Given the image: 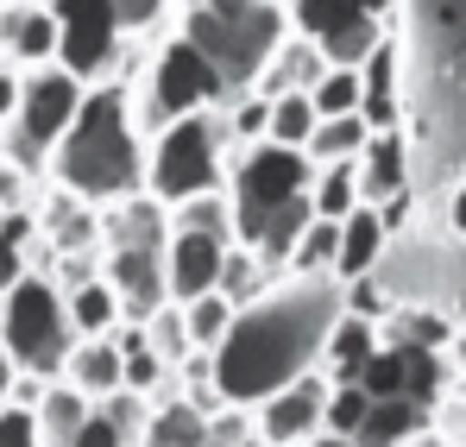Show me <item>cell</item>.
Here are the masks:
<instances>
[{"label": "cell", "instance_id": "cell-38", "mask_svg": "<svg viewBox=\"0 0 466 447\" xmlns=\"http://www.w3.org/2000/svg\"><path fill=\"white\" fill-rule=\"evenodd\" d=\"M315 114L321 120H340V114H360V101H366V82H360V70H328L321 82L309 88Z\"/></svg>", "mask_w": 466, "mask_h": 447}, {"label": "cell", "instance_id": "cell-33", "mask_svg": "<svg viewBox=\"0 0 466 447\" xmlns=\"http://www.w3.org/2000/svg\"><path fill=\"white\" fill-rule=\"evenodd\" d=\"M315 127H321V114H315L309 95H278V101H271V127H265V139H271V146L303 151L315 139Z\"/></svg>", "mask_w": 466, "mask_h": 447}, {"label": "cell", "instance_id": "cell-9", "mask_svg": "<svg viewBox=\"0 0 466 447\" xmlns=\"http://www.w3.org/2000/svg\"><path fill=\"white\" fill-rule=\"evenodd\" d=\"M51 13H57V64L76 82L95 88L114 64H127V32L107 0H51Z\"/></svg>", "mask_w": 466, "mask_h": 447}, {"label": "cell", "instance_id": "cell-10", "mask_svg": "<svg viewBox=\"0 0 466 447\" xmlns=\"http://www.w3.org/2000/svg\"><path fill=\"white\" fill-rule=\"evenodd\" d=\"M82 95H88V82L64 70V64H51V70H25V95H19V114H13V133L25 139L32 151H57V139L70 133V120L82 114Z\"/></svg>", "mask_w": 466, "mask_h": 447}, {"label": "cell", "instance_id": "cell-5", "mask_svg": "<svg viewBox=\"0 0 466 447\" xmlns=\"http://www.w3.org/2000/svg\"><path fill=\"white\" fill-rule=\"evenodd\" d=\"M233 157H239V146H233L221 114H183V120H170L146 146V196H157L164 208H177L189 196L228 189Z\"/></svg>", "mask_w": 466, "mask_h": 447}, {"label": "cell", "instance_id": "cell-11", "mask_svg": "<svg viewBox=\"0 0 466 447\" xmlns=\"http://www.w3.org/2000/svg\"><path fill=\"white\" fill-rule=\"evenodd\" d=\"M328 378L309 372L297 378V384H284L278 397H265L258 410H252V429H258V447H303L321 435V410H328Z\"/></svg>", "mask_w": 466, "mask_h": 447}, {"label": "cell", "instance_id": "cell-54", "mask_svg": "<svg viewBox=\"0 0 466 447\" xmlns=\"http://www.w3.org/2000/svg\"><path fill=\"white\" fill-rule=\"evenodd\" d=\"M454 384H461V397H466V372H461V378H454Z\"/></svg>", "mask_w": 466, "mask_h": 447}, {"label": "cell", "instance_id": "cell-57", "mask_svg": "<svg viewBox=\"0 0 466 447\" xmlns=\"http://www.w3.org/2000/svg\"><path fill=\"white\" fill-rule=\"evenodd\" d=\"M189 6H196V0H189Z\"/></svg>", "mask_w": 466, "mask_h": 447}, {"label": "cell", "instance_id": "cell-45", "mask_svg": "<svg viewBox=\"0 0 466 447\" xmlns=\"http://www.w3.org/2000/svg\"><path fill=\"white\" fill-rule=\"evenodd\" d=\"M25 278H32V252H25V246H13V239L0 233V297H6L13 284H25Z\"/></svg>", "mask_w": 466, "mask_h": 447}, {"label": "cell", "instance_id": "cell-20", "mask_svg": "<svg viewBox=\"0 0 466 447\" xmlns=\"http://www.w3.org/2000/svg\"><path fill=\"white\" fill-rule=\"evenodd\" d=\"M321 76H328V57L315 51L309 38H297V32H290V38L271 51V64L258 70V82H252V88H258L265 101H278V95H309Z\"/></svg>", "mask_w": 466, "mask_h": 447}, {"label": "cell", "instance_id": "cell-55", "mask_svg": "<svg viewBox=\"0 0 466 447\" xmlns=\"http://www.w3.org/2000/svg\"><path fill=\"white\" fill-rule=\"evenodd\" d=\"M0 6H19V0H0Z\"/></svg>", "mask_w": 466, "mask_h": 447}, {"label": "cell", "instance_id": "cell-56", "mask_svg": "<svg viewBox=\"0 0 466 447\" xmlns=\"http://www.w3.org/2000/svg\"><path fill=\"white\" fill-rule=\"evenodd\" d=\"M0 309H6V297H0Z\"/></svg>", "mask_w": 466, "mask_h": 447}, {"label": "cell", "instance_id": "cell-24", "mask_svg": "<svg viewBox=\"0 0 466 447\" xmlns=\"http://www.w3.org/2000/svg\"><path fill=\"white\" fill-rule=\"evenodd\" d=\"M422 429H435L422 403H410V397H385V403H372V416H366V429H360V442H353V447H410Z\"/></svg>", "mask_w": 466, "mask_h": 447}, {"label": "cell", "instance_id": "cell-19", "mask_svg": "<svg viewBox=\"0 0 466 447\" xmlns=\"http://www.w3.org/2000/svg\"><path fill=\"white\" fill-rule=\"evenodd\" d=\"M385 321L390 328H379V334H385L390 347H416V353H448L454 334H461L454 309H435V302H397Z\"/></svg>", "mask_w": 466, "mask_h": 447}, {"label": "cell", "instance_id": "cell-14", "mask_svg": "<svg viewBox=\"0 0 466 447\" xmlns=\"http://www.w3.org/2000/svg\"><path fill=\"white\" fill-rule=\"evenodd\" d=\"M0 64H13V70H51L57 64V13H51V0L0 6Z\"/></svg>", "mask_w": 466, "mask_h": 447}, {"label": "cell", "instance_id": "cell-28", "mask_svg": "<svg viewBox=\"0 0 466 447\" xmlns=\"http://www.w3.org/2000/svg\"><path fill=\"white\" fill-rule=\"evenodd\" d=\"M366 139H372V127H366L360 114H340V120H321V127H315V139L303 151H309L315 170H321V164H360Z\"/></svg>", "mask_w": 466, "mask_h": 447}, {"label": "cell", "instance_id": "cell-39", "mask_svg": "<svg viewBox=\"0 0 466 447\" xmlns=\"http://www.w3.org/2000/svg\"><path fill=\"white\" fill-rule=\"evenodd\" d=\"M340 309H347V315H360V321H372V328H379V321H385L390 309H397V290H390L385 278H379V271H372V278H353V284H340Z\"/></svg>", "mask_w": 466, "mask_h": 447}, {"label": "cell", "instance_id": "cell-35", "mask_svg": "<svg viewBox=\"0 0 466 447\" xmlns=\"http://www.w3.org/2000/svg\"><path fill=\"white\" fill-rule=\"evenodd\" d=\"M360 391L372 397V403H385V397H410V347H379L372 353V366L360 378Z\"/></svg>", "mask_w": 466, "mask_h": 447}, {"label": "cell", "instance_id": "cell-59", "mask_svg": "<svg viewBox=\"0 0 466 447\" xmlns=\"http://www.w3.org/2000/svg\"><path fill=\"white\" fill-rule=\"evenodd\" d=\"M461 177H466V170H461Z\"/></svg>", "mask_w": 466, "mask_h": 447}, {"label": "cell", "instance_id": "cell-50", "mask_svg": "<svg viewBox=\"0 0 466 447\" xmlns=\"http://www.w3.org/2000/svg\"><path fill=\"white\" fill-rule=\"evenodd\" d=\"M454 321H461V334H466V265H461V278H454Z\"/></svg>", "mask_w": 466, "mask_h": 447}, {"label": "cell", "instance_id": "cell-7", "mask_svg": "<svg viewBox=\"0 0 466 447\" xmlns=\"http://www.w3.org/2000/svg\"><path fill=\"white\" fill-rule=\"evenodd\" d=\"M0 347L19 372L38 378H64V360L76 347V328H70V309H64V290L32 271L25 284L6 290V309H0Z\"/></svg>", "mask_w": 466, "mask_h": 447}, {"label": "cell", "instance_id": "cell-29", "mask_svg": "<svg viewBox=\"0 0 466 447\" xmlns=\"http://www.w3.org/2000/svg\"><path fill=\"white\" fill-rule=\"evenodd\" d=\"M170 233H208V239H228L233 246V196L228 189H208V196H189L170 208Z\"/></svg>", "mask_w": 466, "mask_h": 447}, {"label": "cell", "instance_id": "cell-17", "mask_svg": "<svg viewBox=\"0 0 466 447\" xmlns=\"http://www.w3.org/2000/svg\"><path fill=\"white\" fill-rule=\"evenodd\" d=\"M379 347H385V334H379L372 321H360V315H347V309H340V321H334V334H328V347H321V366H315V372L328 378V384H360Z\"/></svg>", "mask_w": 466, "mask_h": 447}, {"label": "cell", "instance_id": "cell-36", "mask_svg": "<svg viewBox=\"0 0 466 447\" xmlns=\"http://www.w3.org/2000/svg\"><path fill=\"white\" fill-rule=\"evenodd\" d=\"M366 416H372V397H366L360 384H334V391H328V410H321V429L340 435V442H360Z\"/></svg>", "mask_w": 466, "mask_h": 447}, {"label": "cell", "instance_id": "cell-25", "mask_svg": "<svg viewBox=\"0 0 466 447\" xmlns=\"http://www.w3.org/2000/svg\"><path fill=\"white\" fill-rule=\"evenodd\" d=\"M88 397H82L76 384H64V378H51V391H45V403H38V442L45 447H70L76 442V429L88 422Z\"/></svg>", "mask_w": 466, "mask_h": 447}, {"label": "cell", "instance_id": "cell-58", "mask_svg": "<svg viewBox=\"0 0 466 447\" xmlns=\"http://www.w3.org/2000/svg\"><path fill=\"white\" fill-rule=\"evenodd\" d=\"M208 447H215V442H208Z\"/></svg>", "mask_w": 466, "mask_h": 447}, {"label": "cell", "instance_id": "cell-53", "mask_svg": "<svg viewBox=\"0 0 466 447\" xmlns=\"http://www.w3.org/2000/svg\"><path fill=\"white\" fill-rule=\"evenodd\" d=\"M410 447H448V442H441L435 429H422V435H416V442H410Z\"/></svg>", "mask_w": 466, "mask_h": 447}, {"label": "cell", "instance_id": "cell-46", "mask_svg": "<svg viewBox=\"0 0 466 447\" xmlns=\"http://www.w3.org/2000/svg\"><path fill=\"white\" fill-rule=\"evenodd\" d=\"M70 447H133V442H127V435H120L101 410H88V422L76 429V442H70Z\"/></svg>", "mask_w": 466, "mask_h": 447}, {"label": "cell", "instance_id": "cell-13", "mask_svg": "<svg viewBox=\"0 0 466 447\" xmlns=\"http://www.w3.org/2000/svg\"><path fill=\"white\" fill-rule=\"evenodd\" d=\"M221 271H228V239L170 233V246H164V290H170L177 309L196 302V297H208V290H221Z\"/></svg>", "mask_w": 466, "mask_h": 447}, {"label": "cell", "instance_id": "cell-15", "mask_svg": "<svg viewBox=\"0 0 466 447\" xmlns=\"http://www.w3.org/2000/svg\"><path fill=\"white\" fill-rule=\"evenodd\" d=\"M416 189V151H410V133H372L366 151H360V196L366 208H385L390 196H410Z\"/></svg>", "mask_w": 466, "mask_h": 447}, {"label": "cell", "instance_id": "cell-30", "mask_svg": "<svg viewBox=\"0 0 466 447\" xmlns=\"http://www.w3.org/2000/svg\"><path fill=\"white\" fill-rule=\"evenodd\" d=\"M233 309L221 290H208V297H196V302H183V334H189V347H202V353H215L221 340L233 334Z\"/></svg>", "mask_w": 466, "mask_h": 447}, {"label": "cell", "instance_id": "cell-37", "mask_svg": "<svg viewBox=\"0 0 466 447\" xmlns=\"http://www.w3.org/2000/svg\"><path fill=\"white\" fill-rule=\"evenodd\" d=\"M221 120H228L233 146H265V127H271V101L258 95V88H246V95H233L228 107H221Z\"/></svg>", "mask_w": 466, "mask_h": 447}, {"label": "cell", "instance_id": "cell-21", "mask_svg": "<svg viewBox=\"0 0 466 447\" xmlns=\"http://www.w3.org/2000/svg\"><path fill=\"white\" fill-rule=\"evenodd\" d=\"M64 384H76L88 403H107L114 391H127V360H120L114 334L107 340H76L70 360H64Z\"/></svg>", "mask_w": 466, "mask_h": 447}, {"label": "cell", "instance_id": "cell-1", "mask_svg": "<svg viewBox=\"0 0 466 447\" xmlns=\"http://www.w3.org/2000/svg\"><path fill=\"white\" fill-rule=\"evenodd\" d=\"M340 321V284L334 278H278L258 302L233 315V334L215 347V384L221 403L258 410L284 384L321 366V347Z\"/></svg>", "mask_w": 466, "mask_h": 447}, {"label": "cell", "instance_id": "cell-34", "mask_svg": "<svg viewBox=\"0 0 466 447\" xmlns=\"http://www.w3.org/2000/svg\"><path fill=\"white\" fill-rule=\"evenodd\" d=\"M353 19V6L347 0H284V25L297 32V38H309V45H321L334 25H347Z\"/></svg>", "mask_w": 466, "mask_h": 447}, {"label": "cell", "instance_id": "cell-18", "mask_svg": "<svg viewBox=\"0 0 466 447\" xmlns=\"http://www.w3.org/2000/svg\"><path fill=\"white\" fill-rule=\"evenodd\" d=\"M101 239L107 246H139V252H164L170 246V208L157 196H127L101 215Z\"/></svg>", "mask_w": 466, "mask_h": 447}, {"label": "cell", "instance_id": "cell-40", "mask_svg": "<svg viewBox=\"0 0 466 447\" xmlns=\"http://www.w3.org/2000/svg\"><path fill=\"white\" fill-rule=\"evenodd\" d=\"M146 340H152V353L170 366V372L183 366V353H196V347H189V334H183V309H177V302H164L152 321H146Z\"/></svg>", "mask_w": 466, "mask_h": 447}, {"label": "cell", "instance_id": "cell-48", "mask_svg": "<svg viewBox=\"0 0 466 447\" xmlns=\"http://www.w3.org/2000/svg\"><path fill=\"white\" fill-rule=\"evenodd\" d=\"M19 95H25V70L0 64V127H13V114H19Z\"/></svg>", "mask_w": 466, "mask_h": 447}, {"label": "cell", "instance_id": "cell-12", "mask_svg": "<svg viewBox=\"0 0 466 447\" xmlns=\"http://www.w3.org/2000/svg\"><path fill=\"white\" fill-rule=\"evenodd\" d=\"M101 278L114 284V297L127 309V321H152L170 302L164 290V252H139V246H107L101 252Z\"/></svg>", "mask_w": 466, "mask_h": 447}, {"label": "cell", "instance_id": "cell-43", "mask_svg": "<svg viewBox=\"0 0 466 447\" xmlns=\"http://www.w3.org/2000/svg\"><path fill=\"white\" fill-rule=\"evenodd\" d=\"M0 447H45V442H38V416L0 403Z\"/></svg>", "mask_w": 466, "mask_h": 447}, {"label": "cell", "instance_id": "cell-3", "mask_svg": "<svg viewBox=\"0 0 466 447\" xmlns=\"http://www.w3.org/2000/svg\"><path fill=\"white\" fill-rule=\"evenodd\" d=\"M51 183L88 208H114L127 196H146V139L133 127V88L95 82L82 95V114L51 151Z\"/></svg>", "mask_w": 466, "mask_h": 447}, {"label": "cell", "instance_id": "cell-41", "mask_svg": "<svg viewBox=\"0 0 466 447\" xmlns=\"http://www.w3.org/2000/svg\"><path fill=\"white\" fill-rule=\"evenodd\" d=\"M95 410H101V416H107V422H114V429H120L133 447H139V435H146V416H152V403H146V397L114 391V397H107V403H95Z\"/></svg>", "mask_w": 466, "mask_h": 447}, {"label": "cell", "instance_id": "cell-52", "mask_svg": "<svg viewBox=\"0 0 466 447\" xmlns=\"http://www.w3.org/2000/svg\"><path fill=\"white\" fill-rule=\"evenodd\" d=\"M303 447H353V442H340V435H328V429H321V435H315V442H303Z\"/></svg>", "mask_w": 466, "mask_h": 447}, {"label": "cell", "instance_id": "cell-49", "mask_svg": "<svg viewBox=\"0 0 466 447\" xmlns=\"http://www.w3.org/2000/svg\"><path fill=\"white\" fill-rule=\"evenodd\" d=\"M347 6H353L360 19H379V25H390V19L403 13V0H347Z\"/></svg>", "mask_w": 466, "mask_h": 447}, {"label": "cell", "instance_id": "cell-8", "mask_svg": "<svg viewBox=\"0 0 466 447\" xmlns=\"http://www.w3.org/2000/svg\"><path fill=\"white\" fill-rule=\"evenodd\" d=\"M233 246H258V227H265V215L271 208H284V202H297V196H309V151H290V146H246L239 157H233Z\"/></svg>", "mask_w": 466, "mask_h": 447}, {"label": "cell", "instance_id": "cell-31", "mask_svg": "<svg viewBox=\"0 0 466 447\" xmlns=\"http://www.w3.org/2000/svg\"><path fill=\"white\" fill-rule=\"evenodd\" d=\"M278 284V271L258 259V252H246V246H228V271H221V297L233 309H246V302H258L265 290Z\"/></svg>", "mask_w": 466, "mask_h": 447}, {"label": "cell", "instance_id": "cell-51", "mask_svg": "<svg viewBox=\"0 0 466 447\" xmlns=\"http://www.w3.org/2000/svg\"><path fill=\"white\" fill-rule=\"evenodd\" d=\"M13 378H19V366L6 360V347H0V403H6V391H13Z\"/></svg>", "mask_w": 466, "mask_h": 447}, {"label": "cell", "instance_id": "cell-44", "mask_svg": "<svg viewBox=\"0 0 466 447\" xmlns=\"http://www.w3.org/2000/svg\"><path fill=\"white\" fill-rule=\"evenodd\" d=\"M13 208H32V170L0 157V215H13Z\"/></svg>", "mask_w": 466, "mask_h": 447}, {"label": "cell", "instance_id": "cell-4", "mask_svg": "<svg viewBox=\"0 0 466 447\" xmlns=\"http://www.w3.org/2000/svg\"><path fill=\"white\" fill-rule=\"evenodd\" d=\"M183 38L228 76L233 95H246L271 64V51L290 38V25H284V0H196L183 13Z\"/></svg>", "mask_w": 466, "mask_h": 447}, {"label": "cell", "instance_id": "cell-27", "mask_svg": "<svg viewBox=\"0 0 466 447\" xmlns=\"http://www.w3.org/2000/svg\"><path fill=\"white\" fill-rule=\"evenodd\" d=\"M385 32H397V25H379V19H360V13H353V19H347V25H334L315 51L328 57V70H360V64L385 45Z\"/></svg>", "mask_w": 466, "mask_h": 447}, {"label": "cell", "instance_id": "cell-22", "mask_svg": "<svg viewBox=\"0 0 466 447\" xmlns=\"http://www.w3.org/2000/svg\"><path fill=\"white\" fill-rule=\"evenodd\" d=\"M139 447H208V416L189 397H157Z\"/></svg>", "mask_w": 466, "mask_h": 447}, {"label": "cell", "instance_id": "cell-42", "mask_svg": "<svg viewBox=\"0 0 466 447\" xmlns=\"http://www.w3.org/2000/svg\"><path fill=\"white\" fill-rule=\"evenodd\" d=\"M107 6H114V19H120V32H127V38L152 32L157 19L170 13V0H107Z\"/></svg>", "mask_w": 466, "mask_h": 447}, {"label": "cell", "instance_id": "cell-47", "mask_svg": "<svg viewBox=\"0 0 466 447\" xmlns=\"http://www.w3.org/2000/svg\"><path fill=\"white\" fill-rule=\"evenodd\" d=\"M441 221H448V239L466 246V177H454V183L441 189Z\"/></svg>", "mask_w": 466, "mask_h": 447}, {"label": "cell", "instance_id": "cell-6", "mask_svg": "<svg viewBox=\"0 0 466 447\" xmlns=\"http://www.w3.org/2000/svg\"><path fill=\"white\" fill-rule=\"evenodd\" d=\"M233 101L228 76L215 70L183 32L157 51L152 64H146V95H139V139H157L170 120H183V114H221Z\"/></svg>", "mask_w": 466, "mask_h": 447}, {"label": "cell", "instance_id": "cell-26", "mask_svg": "<svg viewBox=\"0 0 466 447\" xmlns=\"http://www.w3.org/2000/svg\"><path fill=\"white\" fill-rule=\"evenodd\" d=\"M309 208H315V221H347L353 208H366L360 164H321L309 177Z\"/></svg>", "mask_w": 466, "mask_h": 447}, {"label": "cell", "instance_id": "cell-32", "mask_svg": "<svg viewBox=\"0 0 466 447\" xmlns=\"http://www.w3.org/2000/svg\"><path fill=\"white\" fill-rule=\"evenodd\" d=\"M334 252H340V221H309L284 271L290 278H334Z\"/></svg>", "mask_w": 466, "mask_h": 447}, {"label": "cell", "instance_id": "cell-23", "mask_svg": "<svg viewBox=\"0 0 466 447\" xmlns=\"http://www.w3.org/2000/svg\"><path fill=\"white\" fill-rule=\"evenodd\" d=\"M64 309H70L76 340H107V334L127 321V309H120V297H114V284H107V278H88L82 290H70Z\"/></svg>", "mask_w": 466, "mask_h": 447}, {"label": "cell", "instance_id": "cell-16", "mask_svg": "<svg viewBox=\"0 0 466 447\" xmlns=\"http://www.w3.org/2000/svg\"><path fill=\"white\" fill-rule=\"evenodd\" d=\"M385 252H390V233L379 208H353L340 221V252H334V284H353V278H372L385 271Z\"/></svg>", "mask_w": 466, "mask_h": 447}, {"label": "cell", "instance_id": "cell-2", "mask_svg": "<svg viewBox=\"0 0 466 447\" xmlns=\"http://www.w3.org/2000/svg\"><path fill=\"white\" fill-rule=\"evenodd\" d=\"M403 133L441 189L466 170V0H403Z\"/></svg>", "mask_w": 466, "mask_h": 447}]
</instances>
